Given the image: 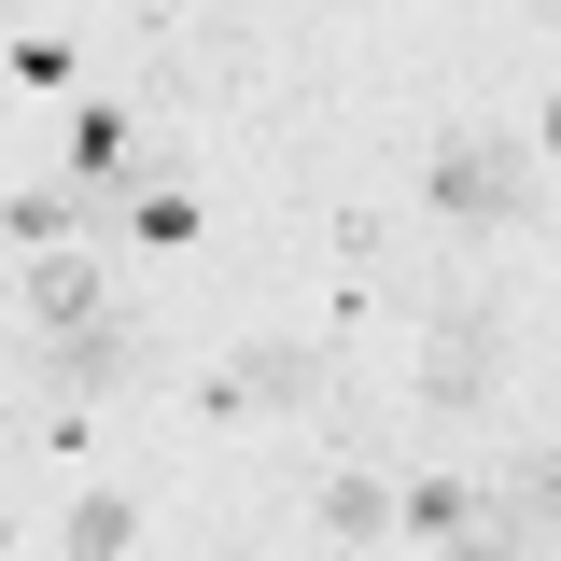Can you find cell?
I'll return each mask as SVG.
<instances>
[{
    "label": "cell",
    "instance_id": "9c48e42d",
    "mask_svg": "<svg viewBox=\"0 0 561 561\" xmlns=\"http://www.w3.org/2000/svg\"><path fill=\"white\" fill-rule=\"evenodd\" d=\"M70 169L113 197V183H127V127H113V113H84V127H70Z\"/></svg>",
    "mask_w": 561,
    "mask_h": 561
},
{
    "label": "cell",
    "instance_id": "52a82bcc",
    "mask_svg": "<svg viewBox=\"0 0 561 561\" xmlns=\"http://www.w3.org/2000/svg\"><path fill=\"white\" fill-rule=\"evenodd\" d=\"M323 534H351V548H379V534H408V505H393L379 478H337V491H323Z\"/></svg>",
    "mask_w": 561,
    "mask_h": 561
},
{
    "label": "cell",
    "instance_id": "6da1fadb",
    "mask_svg": "<svg viewBox=\"0 0 561 561\" xmlns=\"http://www.w3.org/2000/svg\"><path fill=\"white\" fill-rule=\"evenodd\" d=\"M491 379H505V309L491 295H449L435 337H421V408L463 421V408H491Z\"/></svg>",
    "mask_w": 561,
    "mask_h": 561
},
{
    "label": "cell",
    "instance_id": "5b68a950",
    "mask_svg": "<svg viewBox=\"0 0 561 561\" xmlns=\"http://www.w3.org/2000/svg\"><path fill=\"white\" fill-rule=\"evenodd\" d=\"M491 505H505V519H519L534 548H561V449H519V463H505V491H491Z\"/></svg>",
    "mask_w": 561,
    "mask_h": 561
},
{
    "label": "cell",
    "instance_id": "3957f363",
    "mask_svg": "<svg viewBox=\"0 0 561 561\" xmlns=\"http://www.w3.org/2000/svg\"><path fill=\"white\" fill-rule=\"evenodd\" d=\"M140 365V323H70V337H43V379L57 393H113Z\"/></svg>",
    "mask_w": 561,
    "mask_h": 561
},
{
    "label": "cell",
    "instance_id": "277c9868",
    "mask_svg": "<svg viewBox=\"0 0 561 561\" xmlns=\"http://www.w3.org/2000/svg\"><path fill=\"white\" fill-rule=\"evenodd\" d=\"M295 393H323V351H239V365H225V393H210V408H295Z\"/></svg>",
    "mask_w": 561,
    "mask_h": 561
},
{
    "label": "cell",
    "instance_id": "8992f818",
    "mask_svg": "<svg viewBox=\"0 0 561 561\" xmlns=\"http://www.w3.org/2000/svg\"><path fill=\"white\" fill-rule=\"evenodd\" d=\"M28 309H43V337L99 323V267H84V253H43V267H28Z\"/></svg>",
    "mask_w": 561,
    "mask_h": 561
},
{
    "label": "cell",
    "instance_id": "7a4b0ae2",
    "mask_svg": "<svg viewBox=\"0 0 561 561\" xmlns=\"http://www.w3.org/2000/svg\"><path fill=\"white\" fill-rule=\"evenodd\" d=\"M519 197H534L519 140H491V127H449V140H435V210H463V225H491V210H519Z\"/></svg>",
    "mask_w": 561,
    "mask_h": 561
},
{
    "label": "cell",
    "instance_id": "ba28073f",
    "mask_svg": "<svg viewBox=\"0 0 561 561\" xmlns=\"http://www.w3.org/2000/svg\"><path fill=\"white\" fill-rule=\"evenodd\" d=\"M449 561H534V534H519V519H505V505H463V534H449Z\"/></svg>",
    "mask_w": 561,
    "mask_h": 561
},
{
    "label": "cell",
    "instance_id": "30bf717a",
    "mask_svg": "<svg viewBox=\"0 0 561 561\" xmlns=\"http://www.w3.org/2000/svg\"><path fill=\"white\" fill-rule=\"evenodd\" d=\"M70 548H84V561H127V548H140V519H127V505H113V491H99V505L70 519Z\"/></svg>",
    "mask_w": 561,
    "mask_h": 561
}]
</instances>
